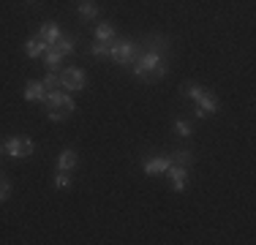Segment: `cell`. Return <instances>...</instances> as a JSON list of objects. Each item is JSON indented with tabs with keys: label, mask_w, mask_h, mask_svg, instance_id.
Returning a JSON list of instances; mask_svg holds the SVG:
<instances>
[{
	"label": "cell",
	"mask_w": 256,
	"mask_h": 245,
	"mask_svg": "<svg viewBox=\"0 0 256 245\" xmlns=\"http://www.w3.org/2000/svg\"><path fill=\"white\" fill-rule=\"evenodd\" d=\"M148 49L144 52H139V58L131 63V71L136 79H142V82H158V79L166 76V52H169V41L161 38V36H156V38L148 41Z\"/></svg>",
	"instance_id": "obj_1"
},
{
	"label": "cell",
	"mask_w": 256,
	"mask_h": 245,
	"mask_svg": "<svg viewBox=\"0 0 256 245\" xmlns=\"http://www.w3.org/2000/svg\"><path fill=\"white\" fill-rule=\"evenodd\" d=\"M44 104H46V118L54 120V122H58V120H66V118H71V114H74V109H76L74 98L66 96L63 90H52V93H46Z\"/></svg>",
	"instance_id": "obj_2"
},
{
	"label": "cell",
	"mask_w": 256,
	"mask_h": 245,
	"mask_svg": "<svg viewBox=\"0 0 256 245\" xmlns=\"http://www.w3.org/2000/svg\"><path fill=\"white\" fill-rule=\"evenodd\" d=\"M136 58H139V44H134L128 38H114L112 46H109V60L118 66H131Z\"/></svg>",
	"instance_id": "obj_3"
},
{
	"label": "cell",
	"mask_w": 256,
	"mask_h": 245,
	"mask_svg": "<svg viewBox=\"0 0 256 245\" xmlns=\"http://www.w3.org/2000/svg\"><path fill=\"white\" fill-rule=\"evenodd\" d=\"M3 150L11 158H30L36 147H33V139H28V136H8L3 142Z\"/></svg>",
	"instance_id": "obj_4"
},
{
	"label": "cell",
	"mask_w": 256,
	"mask_h": 245,
	"mask_svg": "<svg viewBox=\"0 0 256 245\" xmlns=\"http://www.w3.org/2000/svg\"><path fill=\"white\" fill-rule=\"evenodd\" d=\"M60 88L66 90H84L88 88V74L82 68H76V66H71V68H66L60 74Z\"/></svg>",
	"instance_id": "obj_5"
},
{
	"label": "cell",
	"mask_w": 256,
	"mask_h": 245,
	"mask_svg": "<svg viewBox=\"0 0 256 245\" xmlns=\"http://www.w3.org/2000/svg\"><path fill=\"white\" fill-rule=\"evenodd\" d=\"M218 109H221V104H218V98L212 96V93H204L196 98V109H194V112H196V118H210V114H216Z\"/></svg>",
	"instance_id": "obj_6"
},
{
	"label": "cell",
	"mask_w": 256,
	"mask_h": 245,
	"mask_svg": "<svg viewBox=\"0 0 256 245\" xmlns=\"http://www.w3.org/2000/svg\"><path fill=\"white\" fill-rule=\"evenodd\" d=\"M169 166H172V158H166V156L148 158V161L142 164L144 174H150V177H156V174H166V169H169Z\"/></svg>",
	"instance_id": "obj_7"
},
{
	"label": "cell",
	"mask_w": 256,
	"mask_h": 245,
	"mask_svg": "<svg viewBox=\"0 0 256 245\" xmlns=\"http://www.w3.org/2000/svg\"><path fill=\"white\" fill-rule=\"evenodd\" d=\"M166 174H169V180H172V191H174V194L186 191V182H188V169H186V166L172 164V166L166 169Z\"/></svg>",
	"instance_id": "obj_8"
},
{
	"label": "cell",
	"mask_w": 256,
	"mask_h": 245,
	"mask_svg": "<svg viewBox=\"0 0 256 245\" xmlns=\"http://www.w3.org/2000/svg\"><path fill=\"white\" fill-rule=\"evenodd\" d=\"M60 28H58V22H44L41 24V30H38V38L44 41V46H52V44H58V38H60Z\"/></svg>",
	"instance_id": "obj_9"
},
{
	"label": "cell",
	"mask_w": 256,
	"mask_h": 245,
	"mask_svg": "<svg viewBox=\"0 0 256 245\" xmlns=\"http://www.w3.org/2000/svg\"><path fill=\"white\" fill-rule=\"evenodd\" d=\"M46 98V90L41 84V79H33V82L25 84V101H44Z\"/></svg>",
	"instance_id": "obj_10"
},
{
	"label": "cell",
	"mask_w": 256,
	"mask_h": 245,
	"mask_svg": "<svg viewBox=\"0 0 256 245\" xmlns=\"http://www.w3.org/2000/svg\"><path fill=\"white\" fill-rule=\"evenodd\" d=\"M74 166H76V152L68 147V150H63V152L58 156V169H60V172H71Z\"/></svg>",
	"instance_id": "obj_11"
},
{
	"label": "cell",
	"mask_w": 256,
	"mask_h": 245,
	"mask_svg": "<svg viewBox=\"0 0 256 245\" xmlns=\"http://www.w3.org/2000/svg\"><path fill=\"white\" fill-rule=\"evenodd\" d=\"M44 49L46 46H44V41H41L38 36H33V38L25 41V52H28V58H33V60L41 58V54H44Z\"/></svg>",
	"instance_id": "obj_12"
},
{
	"label": "cell",
	"mask_w": 256,
	"mask_h": 245,
	"mask_svg": "<svg viewBox=\"0 0 256 245\" xmlns=\"http://www.w3.org/2000/svg\"><path fill=\"white\" fill-rule=\"evenodd\" d=\"M79 16L82 20H96L98 16V6H96V0H79Z\"/></svg>",
	"instance_id": "obj_13"
},
{
	"label": "cell",
	"mask_w": 256,
	"mask_h": 245,
	"mask_svg": "<svg viewBox=\"0 0 256 245\" xmlns=\"http://www.w3.org/2000/svg\"><path fill=\"white\" fill-rule=\"evenodd\" d=\"M114 38H118V36H114V28L109 22H98V24H96V41H109V44H112Z\"/></svg>",
	"instance_id": "obj_14"
},
{
	"label": "cell",
	"mask_w": 256,
	"mask_h": 245,
	"mask_svg": "<svg viewBox=\"0 0 256 245\" xmlns=\"http://www.w3.org/2000/svg\"><path fill=\"white\" fill-rule=\"evenodd\" d=\"M196 161V158H194V152L191 150H174V156H172V164H178V166H191V164Z\"/></svg>",
	"instance_id": "obj_15"
},
{
	"label": "cell",
	"mask_w": 256,
	"mask_h": 245,
	"mask_svg": "<svg viewBox=\"0 0 256 245\" xmlns=\"http://www.w3.org/2000/svg\"><path fill=\"white\" fill-rule=\"evenodd\" d=\"M44 63H46V66H50V68L54 71L60 63H63V54H60L54 46H50V49H44Z\"/></svg>",
	"instance_id": "obj_16"
},
{
	"label": "cell",
	"mask_w": 256,
	"mask_h": 245,
	"mask_svg": "<svg viewBox=\"0 0 256 245\" xmlns=\"http://www.w3.org/2000/svg\"><path fill=\"white\" fill-rule=\"evenodd\" d=\"M109 41H93V44H90V54H93V58H109Z\"/></svg>",
	"instance_id": "obj_17"
},
{
	"label": "cell",
	"mask_w": 256,
	"mask_h": 245,
	"mask_svg": "<svg viewBox=\"0 0 256 245\" xmlns=\"http://www.w3.org/2000/svg\"><path fill=\"white\" fill-rule=\"evenodd\" d=\"M41 84H44V90H46V93H52V90H58V88H60V74L50 71L44 79H41Z\"/></svg>",
	"instance_id": "obj_18"
},
{
	"label": "cell",
	"mask_w": 256,
	"mask_h": 245,
	"mask_svg": "<svg viewBox=\"0 0 256 245\" xmlns=\"http://www.w3.org/2000/svg\"><path fill=\"white\" fill-rule=\"evenodd\" d=\"M180 90H182V96L194 98V101H196V98H199V96L204 93V88H202V84H194V82H186V84H182Z\"/></svg>",
	"instance_id": "obj_19"
},
{
	"label": "cell",
	"mask_w": 256,
	"mask_h": 245,
	"mask_svg": "<svg viewBox=\"0 0 256 245\" xmlns=\"http://www.w3.org/2000/svg\"><path fill=\"white\" fill-rule=\"evenodd\" d=\"M54 188H60V191H63V188H71V174L68 172L58 169V174H54Z\"/></svg>",
	"instance_id": "obj_20"
},
{
	"label": "cell",
	"mask_w": 256,
	"mask_h": 245,
	"mask_svg": "<svg viewBox=\"0 0 256 245\" xmlns=\"http://www.w3.org/2000/svg\"><path fill=\"white\" fill-rule=\"evenodd\" d=\"M174 131H178L180 136H191V131H194L191 120H174Z\"/></svg>",
	"instance_id": "obj_21"
},
{
	"label": "cell",
	"mask_w": 256,
	"mask_h": 245,
	"mask_svg": "<svg viewBox=\"0 0 256 245\" xmlns=\"http://www.w3.org/2000/svg\"><path fill=\"white\" fill-rule=\"evenodd\" d=\"M8 194H11V182L6 180V177H0V202L8 199Z\"/></svg>",
	"instance_id": "obj_22"
},
{
	"label": "cell",
	"mask_w": 256,
	"mask_h": 245,
	"mask_svg": "<svg viewBox=\"0 0 256 245\" xmlns=\"http://www.w3.org/2000/svg\"><path fill=\"white\" fill-rule=\"evenodd\" d=\"M0 152H6V150H3V144H0Z\"/></svg>",
	"instance_id": "obj_23"
},
{
	"label": "cell",
	"mask_w": 256,
	"mask_h": 245,
	"mask_svg": "<svg viewBox=\"0 0 256 245\" xmlns=\"http://www.w3.org/2000/svg\"><path fill=\"white\" fill-rule=\"evenodd\" d=\"M28 3H36V0H28Z\"/></svg>",
	"instance_id": "obj_24"
}]
</instances>
